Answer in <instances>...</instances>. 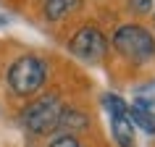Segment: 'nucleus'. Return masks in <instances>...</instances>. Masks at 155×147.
<instances>
[{
    "label": "nucleus",
    "mask_w": 155,
    "mask_h": 147,
    "mask_svg": "<svg viewBox=\"0 0 155 147\" xmlns=\"http://www.w3.org/2000/svg\"><path fill=\"white\" fill-rule=\"evenodd\" d=\"M110 42L116 53L134 66H145L155 60V34L142 24H121L113 32Z\"/></svg>",
    "instance_id": "1"
},
{
    "label": "nucleus",
    "mask_w": 155,
    "mask_h": 147,
    "mask_svg": "<svg viewBox=\"0 0 155 147\" xmlns=\"http://www.w3.org/2000/svg\"><path fill=\"white\" fill-rule=\"evenodd\" d=\"M5 82L16 97H34L48 82V63L40 55H21L11 63Z\"/></svg>",
    "instance_id": "2"
},
{
    "label": "nucleus",
    "mask_w": 155,
    "mask_h": 147,
    "mask_svg": "<svg viewBox=\"0 0 155 147\" xmlns=\"http://www.w3.org/2000/svg\"><path fill=\"white\" fill-rule=\"evenodd\" d=\"M63 100L55 92H45L37 100H32L29 105L21 110V123L29 134H50V131H58V121H61V113H63Z\"/></svg>",
    "instance_id": "3"
},
{
    "label": "nucleus",
    "mask_w": 155,
    "mask_h": 147,
    "mask_svg": "<svg viewBox=\"0 0 155 147\" xmlns=\"http://www.w3.org/2000/svg\"><path fill=\"white\" fill-rule=\"evenodd\" d=\"M68 53L84 63H100L108 53V40L97 26H79L68 40Z\"/></svg>",
    "instance_id": "4"
},
{
    "label": "nucleus",
    "mask_w": 155,
    "mask_h": 147,
    "mask_svg": "<svg viewBox=\"0 0 155 147\" xmlns=\"http://www.w3.org/2000/svg\"><path fill=\"white\" fill-rule=\"evenodd\" d=\"M79 8H82V0H45L42 3V16L50 24H58Z\"/></svg>",
    "instance_id": "5"
},
{
    "label": "nucleus",
    "mask_w": 155,
    "mask_h": 147,
    "mask_svg": "<svg viewBox=\"0 0 155 147\" xmlns=\"http://www.w3.org/2000/svg\"><path fill=\"white\" fill-rule=\"evenodd\" d=\"M110 131L118 147H134V123L129 116H110Z\"/></svg>",
    "instance_id": "6"
},
{
    "label": "nucleus",
    "mask_w": 155,
    "mask_h": 147,
    "mask_svg": "<svg viewBox=\"0 0 155 147\" xmlns=\"http://www.w3.org/2000/svg\"><path fill=\"white\" fill-rule=\"evenodd\" d=\"M87 126H90V118H87V113L76 110V108H63L61 121H58V129L63 131V134H74V131L87 129Z\"/></svg>",
    "instance_id": "7"
},
{
    "label": "nucleus",
    "mask_w": 155,
    "mask_h": 147,
    "mask_svg": "<svg viewBox=\"0 0 155 147\" xmlns=\"http://www.w3.org/2000/svg\"><path fill=\"white\" fill-rule=\"evenodd\" d=\"M129 118L134 126H139V129L145 131V134H150V137H155V113L150 110V108H142V105H129Z\"/></svg>",
    "instance_id": "8"
},
{
    "label": "nucleus",
    "mask_w": 155,
    "mask_h": 147,
    "mask_svg": "<svg viewBox=\"0 0 155 147\" xmlns=\"http://www.w3.org/2000/svg\"><path fill=\"white\" fill-rule=\"evenodd\" d=\"M103 108L108 110V116H129V103L113 92H108L105 97H103Z\"/></svg>",
    "instance_id": "9"
},
{
    "label": "nucleus",
    "mask_w": 155,
    "mask_h": 147,
    "mask_svg": "<svg viewBox=\"0 0 155 147\" xmlns=\"http://www.w3.org/2000/svg\"><path fill=\"white\" fill-rule=\"evenodd\" d=\"M129 11L139 13V16H147V13H153V0H129Z\"/></svg>",
    "instance_id": "10"
},
{
    "label": "nucleus",
    "mask_w": 155,
    "mask_h": 147,
    "mask_svg": "<svg viewBox=\"0 0 155 147\" xmlns=\"http://www.w3.org/2000/svg\"><path fill=\"white\" fill-rule=\"evenodd\" d=\"M48 147H82V142L76 137H71V134H61L58 139H53Z\"/></svg>",
    "instance_id": "11"
},
{
    "label": "nucleus",
    "mask_w": 155,
    "mask_h": 147,
    "mask_svg": "<svg viewBox=\"0 0 155 147\" xmlns=\"http://www.w3.org/2000/svg\"><path fill=\"white\" fill-rule=\"evenodd\" d=\"M0 24H5V18H3V16H0Z\"/></svg>",
    "instance_id": "12"
}]
</instances>
